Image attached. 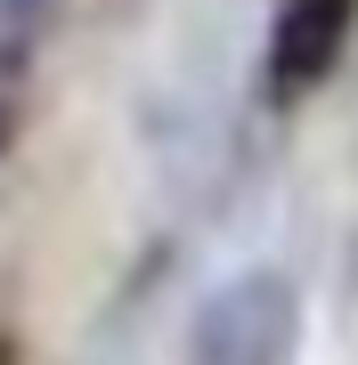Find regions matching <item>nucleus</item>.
Segmentation results:
<instances>
[{"label":"nucleus","mask_w":358,"mask_h":365,"mask_svg":"<svg viewBox=\"0 0 358 365\" xmlns=\"http://www.w3.org/2000/svg\"><path fill=\"white\" fill-rule=\"evenodd\" d=\"M0 9H16V16H25V9H33V0H0Z\"/></svg>","instance_id":"nucleus-5"},{"label":"nucleus","mask_w":358,"mask_h":365,"mask_svg":"<svg viewBox=\"0 0 358 365\" xmlns=\"http://www.w3.org/2000/svg\"><path fill=\"white\" fill-rule=\"evenodd\" d=\"M358 33V0H285L277 9V33H269V90L277 98H302L342 66Z\"/></svg>","instance_id":"nucleus-2"},{"label":"nucleus","mask_w":358,"mask_h":365,"mask_svg":"<svg viewBox=\"0 0 358 365\" xmlns=\"http://www.w3.org/2000/svg\"><path fill=\"white\" fill-rule=\"evenodd\" d=\"M9 138H16V106L0 98V155H9Z\"/></svg>","instance_id":"nucleus-3"},{"label":"nucleus","mask_w":358,"mask_h":365,"mask_svg":"<svg viewBox=\"0 0 358 365\" xmlns=\"http://www.w3.org/2000/svg\"><path fill=\"white\" fill-rule=\"evenodd\" d=\"M0 365H16V341H9V333H0Z\"/></svg>","instance_id":"nucleus-4"},{"label":"nucleus","mask_w":358,"mask_h":365,"mask_svg":"<svg viewBox=\"0 0 358 365\" xmlns=\"http://www.w3.org/2000/svg\"><path fill=\"white\" fill-rule=\"evenodd\" d=\"M293 341H302V292L277 268H244L196 309L187 365H293Z\"/></svg>","instance_id":"nucleus-1"}]
</instances>
